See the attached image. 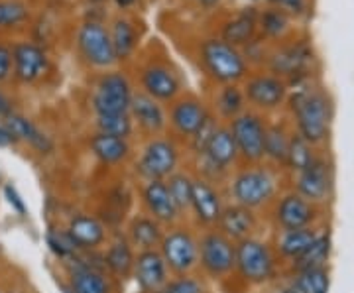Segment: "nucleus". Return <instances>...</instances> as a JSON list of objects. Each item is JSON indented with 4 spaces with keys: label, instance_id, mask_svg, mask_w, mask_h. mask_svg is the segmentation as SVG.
Returning a JSON list of instances; mask_svg holds the SVG:
<instances>
[{
    "label": "nucleus",
    "instance_id": "nucleus-48",
    "mask_svg": "<svg viewBox=\"0 0 354 293\" xmlns=\"http://www.w3.org/2000/svg\"><path fill=\"white\" fill-rule=\"evenodd\" d=\"M8 115H12V102H10V99L0 91V116L6 118Z\"/></svg>",
    "mask_w": 354,
    "mask_h": 293
},
{
    "label": "nucleus",
    "instance_id": "nucleus-14",
    "mask_svg": "<svg viewBox=\"0 0 354 293\" xmlns=\"http://www.w3.org/2000/svg\"><path fill=\"white\" fill-rule=\"evenodd\" d=\"M140 83L146 95H150L158 102L176 101L181 91V79L165 64L146 65L140 73Z\"/></svg>",
    "mask_w": 354,
    "mask_h": 293
},
{
    "label": "nucleus",
    "instance_id": "nucleus-43",
    "mask_svg": "<svg viewBox=\"0 0 354 293\" xmlns=\"http://www.w3.org/2000/svg\"><path fill=\"white\" fill-rule=\"evenodd\" d=\"M216 130H218V124H216L215 118L209 115L207 116V120L199 126V130L189 138L191 150L201 155V153L207 150V146H209V142H211V138H213V134H215Z\"/></svg>",
    "mask_w": 354,
    "mask_h": 293
},
{
    "label": "nucleus",
    "instance_id": "nucleus-50",
    "mask_svg": "<svg viewBox=\"0 0 354 293\" xmlns=\"http://www.w3.org/2000/svg\"><path fill=\"white\" fill-rule=\"evenodd\" d=\"M6 195L10 197V203L16 205V211H18V213H24V203H22V201H20V197L14 193L12 187H6Z\"/></svg>",
    "mask_w": 354,
    "mask_h": 293
},
{
    "label": "nucleus",
    "instance_id": "nucleus-55",
    "mask_svg": "<svg viewBox=\"0 0 354 293\" xmlns=\"http://www.w3.org/2000/svg\"><path fill=\"white\" fill-rule=\"evenodd\" d=\"M91 4H102V2H106V0H88Z\"/></svg>",
    "mask_w": 354,
    "mask_h": 293
},
{
    "label": "nucleus",
    "instance_id": "nucleus-46",
    "mask_svg": "<svg viewBox=\"0 0 354 293\" xmlns=\"http://www.w3.org/2000/svg\"><path fill=\"white\" fill-rule=\"evenodd\" d=\"M12 73V48L0 44V83Z\"/></svg>",
    "mask_w": 354,
    "mask_h": 293
},
{
    "label": "nucleus",
    "instance_id": "nucleus-54",
    "mask_svg": "<svg viewBox=\"0 0 354 293\" xmlns=\"http://www.w3.org/2000/svg\"><path fill=\"white\" fill-rule=\"evenodd\" d=\"M62 290H64V293H73V290L69 287V283L65 285V283H62Z\"/></svg>",
    "mask_w": 354,
    "mask_h": 293
},
{
    "label": "nucleus",
    "instance_id": "nucleus-37",
    "mask_svg": "<svg viewBox=\"0 0 354 293\" xmlns=\"http://www.w3.org/2000/svg\"><path fill=\"white\" fill-rule=\"evenodd\" d=\"M315 158L317 155L315 152H313V146L305 140L304 136L291 134L286 166L290 167L293 173H301L304 169H307V167L315 162Z\"/></svg>",
    "mask_w": 354,
    "mask_h": 293
},
{
    "label": "nucleus",
    "instance_id": "nucleus-13",
    "mask_svg": "<svg viewBox=\"0 0 354 293\" xmlns=\"http://www.w3.org/2000/svg\"><path fill=\"white\" fill-rule=\"evenodd\" d=\"M297 195H301L309 203L321 205L329 201L330 189H333V173L329 164L323 158H315L311 166L297 173L295 179Z\"/></svg>",
    "mask_w": 354,
    "mask_h": 293
},
{
    "label": "nucleus",
    "instance_id": "nucleus-18",
    "mask_svg": "<svg viewBox=\"0 0 354 293\" xmlns=\"http://www.w3.org/2000/svg\"><path fill=\"white\" fill-rule=\"evenodd\" d=\"M207 116H209V111L199 99L185 97V99H179L171 104L169 124L176 134L183 136V138H191L207 120Z\"/></svg>",
    "mask_w": 354,
    "mask_h": 293
},
{
    "label": "nucleus",
    "instance_id": "nucleus-32",
    "mask_svg": "<svg viewBox=\"0 0 354 293\" xmlns=\"http://www.w3.org/2000/svg\"><path fill=\"white\" fill-rule=\"evenodd\" d=\"M258 30L266 39H283L291 30V16L279 6H268L258 12Z\"/></svg>",
    "mask_w": 354,
    "mask_h": 293
},
{
    "label": "nucleus",
    "instance_id": "nucleus-28",
    "mask_svg": "<svg viewBox=\"0 0 354 293\" xmlns=\"http://www.w3.org/2000/svg\"><path fill=\"white\" fill-rule=\"evenodd\" d=\"M128 234H130V243L138 246L140 250H156V246H160L164 238L162 225L156 218L146 215L132 218Z\"/></svg>",
    "mask_w": 354,
    "mask_h": 293
},
{
    "label": "nucleus",
    "instance_id": "nucleus-8",
    "mask_svg": "<svg viewBox=\"0 0 354 293\" xmlns=\"http://www.w3.org/2000/svg\"><path fill=\"white\" fill-rule=\"evenodd\" d=\"M160 254L167 270L177 276H189L199 264V240L189 230L176 229L164 234L160 244Z\"/></svg>",
    "mask_w": 354,
    "mask_h": 293
},
{
    "label": "nucleus",
    "instance_id": "nucleus-52",
    "mask_svg": "<svg viewBox=\"0 0 354 293\" xmlns=\"http://www.w3.org/2000/svg\"><path fill=\"white\" fill-rule=\"evenodd\" d=\"M199 2H201L205 8H213V6L218 4V0H199Z\"/></svg>",
    "mask_w": 354,
    "mask_h": 293
},
{
    "label": "nucleus",
    "instance_id": "nucleus-35",
    "mask_svg": "<svg viewBox=\"0 0 354 293\" xmlns=\"http://www.w3.org/2000/svg\"><path fill=\"white\" fill-rule=\"evenodd\" d=\"M290 285L297 293H329V272H327V268H311L295 272Z\"/></svg>",
    "mask_w": 354,
    "mask_h": 293
},
{
    "label": "nucleus",
    "instance_id": "nucleus-2",
    "mask_svg": "<svg viewBox=\"0 0 354 293\" xmlns=\"http://www.w3.org/2000/svg\"><path fill=\"white\" fill-rule=\"evenodd\" d=\"M201 64L211 79L223 85H234L248 75V64L239 48L228 46L221 38H209L201 44Z\"/></svg>",
    "mask_w": 354,
    "mask_h": 293
},
{
    "label": "nucleus",
    "instance_id": "nucleus-57",
    "mask_svg": "<svg viewBox=\"0 0 354 293\" xmlns=\"http://www.w3.org/2000/svg\"><path fill=\"white\" fill-rule=\"evenodd\" d=\"M0 293H2V292H0Z\"/></svg>",
    "mask_w": 354,
    "mask_h": 293
},
{
    "label": "nucleus",
    "instance_id": "nucleus-36",
    "mask_svg": "<svg viewBox=\"0 0 354 293\" xmlns=\"http://www.w3.org/2000/svg\"><path fill=\"white\" fill-rule=\"evenodd\" d=\"M288 148H290V134L283 130V126H279V124L266 126L264 158H268L276 166H286Z\"/></svg>",
    "mask_w": 354,
    "mask_h": 293
},
{
    "label": "nucleus",
    "instance_id": "nucleus-39",
    "mask_svg": "<svg viewBox=\"0 0 354 293\" xmlns=\"http://www.w3.org/2000/svg\"><path fill=\"white\" fill-rule=\"evenodd\" d=\"M169 195L176 203L177 211L183 213L191 209V197H193V179L187 173H171L165 181Z\"/></svg>",
    "mask_w": 354,
    "mask_h": 293
},
{
    "label": "nucleus",
    "instance_id": "nucleus-4",
    "mask_svg": "<svg viewBox=\"0 0 354 293\" xmlns=\"http://www.w3.org/2000/svg\"><path fill=\"white\" fill-rule=\"evenodd\" d=\"M276 189L278 179L266 167L254 166L242 169L232 181V195L236 199V205H242L250 211L270 203L276 195Z\"/></svg>",
    "mask_w": 354,
    "mask_h": 293
},
{
    "label": "nucleus",
    "instance_id": "nucleus-15",
    "mask_svg": "<svg viewBox=\"0 0 354 293\" xmlns=\"http://www.w3.org/2000/svg\"><path fill=\"white\" fill-rule=\"evenodd\" d=\"M50 59L46 51L32 41H20L12 48L14 75L22 83H34L48 71Z\"/></svg>",
    "mask_w": 354,
    "mask_h": 293
},
{
    "label": "nucleus",
    "instance_id": "nucleus-17",
    "mask_svg": "<svg viewBox=\"0 0 354 293\" xmlns=\"http://www.w3.org/2000/svg\"><path fill=\"white\" fill-rule=\"evenodd\" d=\"M317 218V205L297 193H288L276 207V223L281 230L307 229Z\"/></svg>",
    "mask_w": 354,
    "mask_h": 293
},
{
    "label": "nucleus",
    "instance_id": "nucleus-38",
    "mask_svg": "<svg viewBox=\"0 0 354 293\" xmlns=\"http://www.w3.org/2000/svg\"><path fill=\"white\" fill-rule=\"evenodd\" d=\"M215 102L218 115L227 118V120H232V118H236V116L244 113V104H246L244 91L236 83L234 85H225L223 89L218 91Z\"/></svg>",
    "mask_w": 354,
    "mask_h": 293
},
{
    "label": "nucleus",
    "instance_id": "nucleus-9",
    "mask_svg": "<svg viewBox=\"0 0 354 293\" xmlns=\"http://www.w3.org/2000/svg\"><path fill=\"white\" fill-rule=\"evenodd\" d=\"M77 48L81 51L83 59L97 69H111L118 62L109 30L97 20H87L79 28Z\"/></svg>",
    "mask_w": 354,
    "mask_h": 293
},
{
    "label": "nucleus",
    "instance_id": "nucleus-34",
    "mask_svg": "<svg viewBox=\"0 0 354 293\" xmlns=\"http://www.w3.org/2000/svg\"><path fill=\"white\" fill-rule=\"evenodd\" d=\"M330 254V238L329 234H319L313 244L305 250L299 258L293 260V272L311 268H325Z\"/></svg>",
    "mask_w": 354,
    "mask_h": 293
},
{
    "label": "nucleus",
    "instance_id": "nucleus-19",
    "mask_svg": "<svg viewBox=\"0 0 354 293\" xmlns=\"http://www.w3.org/2000/svg\"><path fill=\"white\" fill-rule=\"evenodd\" d=\"M128 115H130V118H134L138 122V126L148 134H160L167 126V116H165L162 102L152 99L144 91L132 93L130 113Z\"/></svg>",
    "mask_w": 354,
    "mask_h": 293
},
{
    "label": "nucleus",
    "instance_id": "nucleus-49",
    "mask_svg": "<svg viewBox=\"0 0 354 293\" xmlns=\"http://www.w3.org/2000/svg\"><path fill=\"white\" fill-rule=\"evenodd\" d=\"M12 144H16V138H14L12 134L8 132V128L0 126V148H6V146H12Z\"/></svg>",
    "mask_w": 354,
    "mask_h": 293
},
{
    "label": "nucleus",
    "instance_id": "nucleus-53",
    "mask_svg": "<svg viewBox=\"0 0 354 293\" xmlns=\"http://www.w3.org/2000/svg\"><path fill=\"white\" fill-rule=\"evenodd\" d=\"M276 293H297V292H295V290H293L291 285H288V287H283V290H278Z\"/></svg>",
    "mask_w": 354,
    "mask_h": 293
},
{
    "label": "nucleus",
    "instance_id": "nucleus-56",
    "mask_svg": "<svg viewBox=\"0 0 354 293\" xmlns=\"http://www.w3.org/2000/svg\"><path fill=\"white\" fill-rule=\"evenodd\" d=\"M250 2H258V0H250Z\"/></svg>",
    "mask_w": 354,
    "mask_h": 293
},
{
    "label": "nucleus",
    "instance_id": "nucleus-29",
    "mask_svg": "<svg viewBox=\"0 0 354 293\" xmlns=\"http://www.w3.org/2000/svg\"><path fill=\"white\" fill-rule=\"evenodd\" d=\"M319 232L313 227L307 229H295V230H281L278 236V250L279 254L286 260H295L304 254L305 250L313 244Z\"/></svg>",
    "mask_w": 354,
    "mask_h": 293
},
{
    "label": "nucleus",
    "instance_id": "nucleus-44",
    "mask_svg": "<svg viewBox=\"0 0 354 293\" xmlns=\"http://www.w3.org/2000/svg\"><path fill=\"white\" fill-rule=\"evenodd\" d=\"M158 293H205V285L193 276H179L167 281Z\"/></svg>",
    "mask_w": 354,
    "mask_h": 293
},
{
    "label": "nucleus",
    "instance_id": "nucleus-23",
    "mask_svg": "<svg viewBox=\"0 0 354 293\" xmlns=\"http://www.w3.org/2000/svg\"><path fill=\"white\" fill-rule=\"evenodd\" d=\"M216 225H218V232H223L232 243H241L244 238H250L256 227V218L250 209L242 205H228L221 211Z\"/></svg>",
    "mask_w": 354,
    "mask_h": 293
},
{
    "label": "nucleus",
    "instance_id": "nucleus-45",
    "mask_svg": "<svg viewBox=\"0 0 354 293\" xmlns=\"http://www.w3.org/2000/svg\"><path fill=\"white\" fill-rule=\"evenodd\" d=\"M244 53H242V57L246 59V64H250V62H256V64H268V51H266L264 41H260V39L254 38L250 44H246L244 48Z\"/></svg>",
    "mask_w": 354,
    "mask_h": 293
},
{
    "label": "nucleus",
    "instance_id": "nucleus-24",
    "mask_svg": "<svg viewBox=\"0 0 354 293\" xmlns=\"http://www.w3.org/2000/svg\"><path fill=\"white\" fill-rule=\"evenodd\" d=\"M69 287L73 293H111V285L102 272L93 270L85 258H69Z\"/></svg>",
    "mask_w": 354,
    "mask_h": 293
},
{
    "label": "nucleus",
    "instance_id": "nucleus-3",
    "mask_svg": "<svg viewBox=\"0 0 354 293\" xmlns=\"http://www.w3.org/2000/svg\"><path fill=\"white\" fill-rule=\"evenodd\" d=\"M313 62H315V53L307 39H297L286 46H279L278 50L268 55L270 73L283 79L288 87L309 81Z\"/></svg>",
    "mask_w": 354,
    "mask_h": 293
},
{
    "label": "nucleus",
    "instance_id": "nucleus-42",
    "mask_svg": "<svg viewBox=\"0 0 354 293\" xmlns=\"http://www.w3.org/2000/svg\"><path fill=\"white\" fill-rule=\"evenodd\" d=\"M97 128L101 134L124 138L132 134V118L130 115H113V116H97Z\"/></svg>",
    "mask_w": 354,
    "mask_h": 293
},
{
    "label": "nucleus",
    "instance_id": "nucleus-27",
    "mask_svg": "<svg viewBox=\"0 0 354 293\" xmlns=\"http://www.w3.org/2000/svg\"><path fill=\"white\" fill-rule=\"evenodd\" d=\"M4 126L8 128V132L12 134L16 142L22 140L28 142L32 148H36L39 153H50L53 144H51L50 136H46L32 120H28L22 115H8L4 118Z\"/></svg>",
    "mask_w": 354,
    "mask_h": 293
},
{
    "label": "nucleus",
    "instance_id": "nucleus-7",
    "mask_svg": "<svg viewBox=\"0 0 354 293\" xmlns=\"http://www.w3.org/2000/svg\"><path fill=\"white\" fill-rule=\"evenodd\" d=\"M236 270L241 278L248 283H266L276 272L274 254L268 244L256 238H244L236 244Z\"/></svg>",
    "mask_w": 354,
    "mask_h": 293
},
{
    "label": "nucleus",
    "instance_id": "nucleus-10",
    "mask_svg": "<svg viewBox=\"0 0 354 293\" xmlns=\"http://www.w3.org/2000/svg\"><path fill=\"white\" fill-rule=\"evenodd\" d=\"M228 130L236 142L239 155L250 164H260L264 160L266 124L262 116L256 113H242L230 120Z\"/></svg>",
    "mask_w": 354,
    "mask_h": 293
},
{
    "label": "nucleus",
    "instance_id": "nucleus-30",
    "mask_svg": "<svg viewBox=\"0 0 354 293\" xmlns=\"http://www.w3.org/2000/svg\"><path fill=\"white\" fill-rule=\"evenodd\" d=\"M109 34H111V39H113L116 59L118 62L128 59L134 53L136 46H138V34H136L134 24L128 18H124V16H118V18L113 20Z\"/></svg>",
    "mask_w": 354,
    "mask_h": 293
},
{
    "label": "nucleus",
    "instance_id": "nucleus-11",
    "mask_svg": "<svg viewBox=\"0 0 354 293\" xmlns=\"http://www.w3.org/2000/svg\"><path fill=\"white\" fill-rule=\"evenodd\" d=\"M177 164H179V152L176 144L167 138H152L142 150L138 162V171L142 178L148 181L153 179L169 178L176 173Z\"/></svg>",
    "mask_w": 354,
    "mask_h": 293
},
{
    "label": "nucleus",
    "instance_id": "nucleus-33",
    "mask_svg": "<svg viewBox=\"0 0 354 293\" xmlns=\"http://www.w3.org/2000/svg\"><path fill=\"white\" fill-rule=\"evenodd\" d=\"M134 252L132 246L124 238L114 240L106 254H104V266L111 270V274H114L116 278H128L134 270Z\"/></svg>",
    "mask_w": 354,
    "mask_h": 293
},
{
    "label": "nucleus",
    "instance_id": "nucleus-1",
    "mask_svg": "<svg viewBox=\"0 0 354 293\" xmlns=\"http://www.w3.org/2000/svg\"><path fill=\"white\" fill-rule=\"evenodd\" d=\"M290 97L291 113L297 122V134L311 146L327 142L333 122V104L329 95L313 87L309 81L297 83Z\"/></svg>",
    "mask_w": 354,
    "mask_h": 293
},
{
    "label": "nucleus",
    "instance_id": "nucleus-12",
    "mask_svg": "<svg viewBox=\"0 0 354 293\" xmlns=\"http://www.w3.org/2000/svg\"><path fill=\"white\" fill-rule=\"evenodd\" d=\"M242 91L244 99L260 111H276L290 95L288 83L274 73H256L248 77Z\"/></svg>",
    "mask_w": 354,
    "mask_h": 293
},
{
    "label": "nucleus",
    "instance_id": "nucleus-31",
    "mask_svg": "<svg viewBox=\"0 0 354 293\" xmlns=\"http://www.w3.org/2000/svg\"><path fill=\"white\" fill-rule=\"evenodd\" d=\"M91 152L95 153V158L102 164H118L128 155L130 146L124 138H116V136L97 132L91 138Z\"/></svg>",
    "mask_w": 354,
    "mask_h": 293
},
{
    "label": "nucleus",
    "instance_id": "nucleus-41",
    "mask_svg": "<svg viewBox=\"0 0 354 293\" xmlns=\"http://www.w3.org/2000/svg\"><path fill=\"white\" fill-rule=\"evenodd\" d=\"M46 243H48L53 254L57 256V258H64V260H69V258H73L79 252L77 244L73 243V238L69 236L67 230L53 229L51 227L48 230V234H46Z\"/></svg>",
    "mask_w": 354,
    "mask_h": 293
},
{
    "label": "nucleus",
    "instance_id": "nucleus-5",
    "mask_svg": "<svg viewBox=\"0 0 354 293\" xmlns=\"http://www.w3.org/2000/svg\"><path fill=\"white\" fill-rule=\"evenodd\" d=\"M132 101V85L120 71H109L99 79L93 95V111L97 116L128 115Z\"/></svg>",
    "mask_w": 354,
    "mask_h": 293
},
{
    "label": "nucleus",
    "instance_id": "nucleus-20",
    "mask_svg": "<svg viewBox=\"0 0 354 293\" xmlns=\"http://www.w3.org/2000/svg\"><path fill=\"white\" fill-rule=\"evenodd\" d=\"M191 209L195 213V218L205 225L213 227L218 223L223 205H221V195L211 181L207 179H193V197H191Z\"/></svg>",
    "mask_w": 354,
    "mask_h": 293
},
{
    "label": "nucleus",
    "instance_id": "nucleus-51",
    "mask_svg": "<svg viewBox=\"0 0 354 293\" xmlns=\"http://www.w3.org/2000/svg\"><path fill=\"white\" fill-rule=\"evenodd\" d=\"M116 2V6L118 8H122V10H127V8H130V6H134L136 4V0H114Z\"/></svg>",
    "mask_w": 354,
    "mask_h": 293
},
{
    "label": "nucleus",
    "instance_id": "nucleus-25",
    "mask_svg": "<svg viewBox=\"0 0 354 293\" xmlns=\"http://www.w3.org/2000/svg\"><path fill=\"white\" fill-rule=\"evenodd\" d=\"M258 32V10L256 8H242L223 26L221 39L232 48H244L256 38Z\"/></svg>",
    "mask_w": 354,
    "mask_h": 293
},
{
    "label": "nucleus",
    "instance_id": "nucleus-16",
    "mask_svg": "<svg viewBox=\"0 0 354 293\" xmlns=\"http://www.w3.org/2000/svg\"><path fill=\"white\" fill-rule=\"evenodd\" d=\"M132 274L144 293H158L169 281L167 266L160 250H140V254L134 258Z\"/></svg>",
    "mask_w": 354,
    "mask_h": 293
},
{
    "label": "nucleus",
    "instance_id": "nucleus-40",
    "mask_svg": "<svg viewBox=\"0 0 354 293\" xmlns=\"http://www.w3.org/2000/svg\"><path fill=\"white\" fill-rule=\"evenodd\" d=\"M30 18V10L20 0H0V30H12L24 24Z\"/></svg>",
    "mask_w": 354,
    "mask_h": 293
},
{
    "label": "nucleus",
    "instance_id": "nucleus-47",
    "mask_svg": "<svg viewBox=\"0 0 354 293\" xmlns=\"http://www.w3.org/2000/svg\"><path fill=\"white\" fill-rule=\"evenodd\" d=\"M278 6L290 16H304L307 12V0H279Z\"/></svg>",
    "mask_w": 354,
    "mask_h": 293
},
{
    "label": "nucleus",
    "instance_id": "nucleus-22",
    "mask_svg": "<svg viewBox=\"0 0 354 293\" xmlns=\"http://www.w3.org/2000/svg\"><path fill=\"white\" fill-rule=\"evenodd\" d=\"M205 166L215 169V171H225L232 166L239 158V148L232 138L228 128H218L213 138L209 142L207 150L201 153Z\"/></svg>",
    "mask_w": 354,
    "mask_h": 293
},
{
    "label": "nucleus",
    "instance_id": "nucleus-6",
    "mask_svg": "<svg viewBox=\"0 0 354 293\" xmlns=\"http://www.w3.org/2000/svg\"><path fill=\"white\" fill-rule=\"evenodd\" d=\"M199 262L211 278H227L236 270V244L223 232L211 230L199 240Z\"/></svg>",
    "mask_w": 354,
    "mask_h": 293
},
{
    "label": "nucleus",
    "instance_id": "nucleus-21",
    "mask_svg": "<svg viewBox=\"0 0 354 293\" xmlns=\"http://www.w3.org/2000/svg\"><path fill=\"white\" fill-rule=\"evenodd\" d=\"M142 199L144 205L150 213V217L156 218L158 223H174L179 217L176 203L169 195V189L162 179H153L144 185L142 191Z\"/></svg>",
    "mask_w": 354,
    "mask_h": 293
},
{
    "label": "nucleus",
    "instance_id": "nucleus-26",
    "mask_svg": "<svg viewBox=\"0 0 354 293\" xmlns=\"http://www.w3.org/2000/svg\"><path fill=\"white\" fill-rule=\"evenodd\" d=\"M67 232L73 238L79 250H93L99 248L104 238H106V230L99 218L91 217V215H75L71 217L67 225Z\"/></svg>",
    "mask_w": 354,
    "mask_h": 293
}]
</instances>
